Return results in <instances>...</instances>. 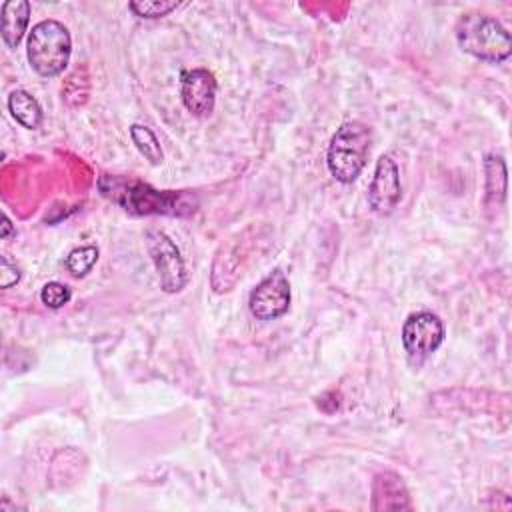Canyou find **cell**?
Wrapping results in <instances>:
<instances>
[{
  "mask_svg": "<svg viewBox=\"0 0 512 512\" xmlns=\"http://www.w3.org/2000/svg\"><path fill=\"white\" fill-rule=\"evenodd\" d=\"M98 188L108 200L122 206L130 214H178L180 208H184L182 194L156 190L136 178L104 174L98 180Z\"/></svg>",
  "mask_w": 512,
  "mask_h": 512,
  "instance_id": "cell-1",
  "label": "cell"
},
{
  "mask_svg": "<svg viewBox=\"0 0 512 512\" xmlns=\"http://www.w3.org/2000/svg\"><path fill=\"white\" fill-rule=\"evenodd\" d=\"M370 144L372 130L368 124L358 120L344 122L334 132L326 152V164L330 174L342 184L354 182L366 164Z\"/></svg>",
  "mask_w": 512,
  "mask_h": 512,
  "instance_id": "cell-2",
  "label": "cell"
},
{
  "mask_svg": "<svg viewBox=\"0 0 512 512\" xmlns=\"http://www.w3.org/2000/svg\"><path fill=\"white\" fill-rule=\"evenodd\" d=\"M456 40L464 52L486 62H502L512 52L508 30L486 14H462L456 24Z\"/></svg>",
  "mask_w": 512,
  "mask_h": 512,
  "instance_id": "cell-3",
  "label": "cell"
},
{
  "mask_svg": "<svg viewBox=\"0 0 512 512\" xmlns=\"http://www.w3.org/2000/svg\"><path fill=\"white\" fill-rule=\"evenodd\" d=\"M72 38L68 28L58 20H42L28 34V62L44 78L58 76L68 66Z\"/></svg>",
  "mask_w": 512,
  "mask_h": 512,
  "instance_id": "cell-4",
  "label": "cell"
},
{
  "mask_svg": "<svg viewBox=\"0 0 512 512\" xmlns=\"http://www.w3.org/2000/svg\"><path fill=\"white\" fill-rule=\"evenodd\" d=\"M146 250L158 272L162 290L168 294L180 292L188 282V272L174 240L166 232L150 228L146 230Z\"/></svg>",
  "mask_w": 512,
  "mask_h": 512,
  "instance_id": "cell-5",
  "label": "cell"
},
{
  "mask_svg": "<svg viewBox=\"0 0 512 512\" xmlns=\"http://www.w3.org/2000/svg\"><path fill=\"white\" fill-rule=\"evenodd\" d=\"M444 342V324L432 312H414L404 320L402 346L412 362L426 360Z\"/></svg>",
  "mask_w": 512,
  "mask_h": 512,
  "instance_id": "cell-6",
  "label": "cell"
},
{
  "mask_svg": "<svg viewBox=\"0 0 512 512\" xmlns=\"http://www.w3.org/2000/svg\"><path fill=\"white\" fill-rule=\"evenodd\" d=\"M248 308L258 320H276L290 308V284L282 270L270 272L250 292Z\"/></svg>",
  "mask_w": 512,
  "mask_h": 512,
  "instance_id": "cell-7",
  "label": "cell"
},
{
  "mask_svg": "<svg viewBox=\"0 0 512 512\" xmlns=\"http://www.w3.org/2000/svg\"><path fill=\"white\" fill-rule=\"evenodd\" d=\"M402 198V184L400 172L392 156L382 154L376 162L372 182L368 186V204L372 212L380 216H388L394 212Z\"/></svg>",
  "mask_w": 512,
  "mask_h": 512,
  "instance_id": "cell-8",
  "label": "cell"
},
{
  "mask_svg": "<svg viewBox=\"0 0 512 512\" xmlns=\"http://www.w3.org/2000/svg\"><path fill=\"white\" fill-rule=\"evenodd\" d=\"M218 84L214 74L206 68H192L182 74L180 80V96L186 110L198 118L212 114L216 104Z\"/></svg>",
  "mask_w": 512,
  "mask_h": 512,
  "instance_id": "cell-9",
  "label": "cell"
},
{
  "mask_svg": "<svg viewBox=\"0 0 512 512\" xmlns=\"http://www.w3.org/2000/svg\"><path fill=\"white\" fill-rule=\"evenodd\" d=\"M410 508L408 490L394 472H380L372 486V510H404Z\"/></svg>",
  "mask_w": 512,
  "mask_h": 512,
  "instance_id": "cell-10",
  "label": "cell"
},
{
  "mask_svg": "<svg viewBox=\"0 0 512 512\" xmlns=\"http://www.w3.org/2000/svg\"><path fill=\"white\" fill-rule=\"evenodd\" d=\"M30 4L26 0H8L2 4V40L8 48H16L28 28Z\"/></svg>",
  "mask_w": 512,
  "mask_h": 512,
  "instance_id": "cell-11",
  "label": "cell"
},
{
  "mask_svg": "<svg viewBox=\"0 0 512 512\" xmlns=\"http://www.w3.org/2000/svg\"><path fill=\"white\" fill-rule=\"evenodd\" d=\"M8 110L12 112L16 122L28 130H34L42 124V108H40L38 100L26 90L10 92Z\"/></svg>",
  "mask_w": 512,
  "mask_h": 512,
  "instance_id": "cell-12",
  "label": "cell"
},
{
  "mask_svg": "<svg viewBox=\"0 0 512 512\" xmlns=\"http://www.w3.org/2000/svg\"><path fill=\"white\" fill-rule=\"evenodd\" d=\"M130 138L134 142V146L138 148V152L150 162V164H160L164 154H162V146L156 138V134L144 126V124H132L130 126Z\"/></svg>",
  "mask_w": 512,
  "mask_h": 512,
  "instance_id": "cell-13",
  "label": "cell"
},
{
  "mask_svg": "<svg viewBox=\"0 0 512 512\" xmlns=\"http://www.w3.org/2000/svg\"><path fill=\"white\" fill-rule=\"evenodd\" d=\"M96 260H98V248L96 246H92V244L78 246L66 256V268L72 276L80 278V276H86L92 270Z\"/></svg>",
  "mask_w": 512,
  "mask_h": 512,
  "instance_id": "cell-14",
  "label": "cell"
},
{
  "mask_svg": "<svg viewBox=\"0 0 512 512\" xmlns=\"http://www.w3.org/2000/svg\"><path fill=\"white\" fill-rule=\"evenodd\" d=\"M178 8L174 0H134L130 2V10L140 18H162Z\"/></svg>",
  "mask_w": 512,
  "mask_h": 512,
  "instance_id": "cell-15",
  "label": "cell"
},
{
  "mask_svg": "<svg viewBox=\"0 0 512 512\" xmlns=\"http://www.w3.org/2000/svg\"><path fill=\"white\" fill-rule=\"evenodd\" d=\"M70 298H72V292L62 282H48V284H44V288L40 292L42 304H46L48 308H54V310L68 304Z\"/></svg>",
  "mask_w": 512,
  "mask_h": 512,
  "instance_id": "cell-16",
  "label": "cell"
},
{
  "mask_svg": "<svg viewBox=\"0 0 512 512\" xmlns=\"http://www.w3.org/2000/svg\"><path fill=\"white\" fill-rule=\"evenodd\" d=\"M2 268H0V286L2 288H10L20 280V270L16 264H12L8 260V256H2Z\"/></svg>",
  "mask_w": 512,
  "mask_h": 512,
  "instance_id": "cell-17",
  "label": "cell"
},
{
  "mask_svg": "<svg viewBox=\"0 0 512 512\" xmlns=\"http://www.w3.org/2000/svg\"><path fill=\"white\" fill-rule=\"evenodd\" d=\"M12 232H14V228H12V222H10V218L6 216V214H2V238L4 240H8L10 236H12Z\"/></svg>",
  "mask_w": 512,
  "mask_h": 512,
  "instance_id": "cell-18",
  "label": "cell"
}]
</instances>
